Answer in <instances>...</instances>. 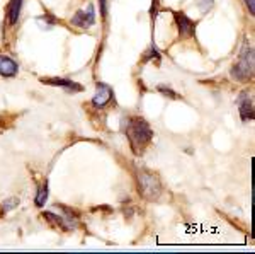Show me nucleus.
Listing matches in <instances>:
<instances>
[{
  "mask_svg": "<svg viewBox=\"0 0 255 254\" xmlns=\"http://www.w3.org/2000/svg\"><path fill=\"white\" fill-rule=\"evenodd\" d=\"M126 135L134 152H141L153 138V130L143 118H129L126 121Z\"/></svg>",
  "mask_w": 255,
  "mask_h": 254,
  "instance_id": "1",
  "label": "nucleus"
},
{
  "mask_svg": "<svg viewBox=\"0 0 255 254\" xmlns=\"http://www.w3.org/2000/svg\"><path fill=\"white\" fill-rule=\"evenodd\" d=\"M254 73V50L249 44V41H245L244 46H242L240 56L235 67L232 68V77L238 82H245L252 77Z\"/></svg>",
  "mask_w": 255,
  "mask_h": 254,
  "instance_id": "2",
  "label": "nucleus"
},
{
  "mask_svg": "<svg viewBox=\"0 0 255 254\" xmlns=\"http://www.w3.org/2000/svg\"><path fill=\"white\" fill-rule=\"evenodd\" d=\"M138 190L146 200L153 202L162 193V184H160V179L153 173L141 171V173H138Z\"/></svg>",
  "mask_w": 255,
  "mask_h": 254,
  "instance_id": "3",
  "label": "nucleus"
},
{
  "mask_svg": "<svg viewBox=\"0 0 255 254\" xmlns=\"http://www.w3.org/2000/svg\"><path fill=\"white\" fill-rule=\"evenodd\" d=\"M72 24L79 27H90L96 24V12H94V5L90 3L87 10H79L72 17Z\"/></svg>",
  "mask_w": 255,
  "mask_h": 254,
  "instance_id": "4",
  "label": "nucleus"
},
{
  "mask_svg": "<svg viewBox=\"0 0 255 254\" xmlns=\"http://www.w3.org/2000/svg\"><path fill=\"white\" fill-rule=\"evenodd\" d=\"M238 111H240V116L244 121L254 120V101L249 96V92H242L240 97H238Z\"/></svg>",
  "mask_w": 255,
  "mask_h": 254,
  "instance_id": "5",
  "label": "nucleus"
},
{
  "mask_svg": "<svg viewBox=\"0 0 255 254\" xmlns=\"http://www.w3.org/2000/svg\"><path fill=\"white\" fill-rule=\"evenodd\" d=\"M113 99V89L109 87L108 84H97V92L96 96L92 97V104L96 108H104L108 102Z\"/></svg>",
  "mask_w": 255,
  "mask_h": 254,
  "instance_id": "6",
  "label": "nucleus"
},
{
  "mask_svg": "<svg viewBox=\"0 0 255 254\" xmlns=\"http://www.w3.org/2000/svg\"><path fill=\"white\" fill-rule=\"evenodd\" d=\"M175 20H177V26H179L180 36H184V38H191V36L194 34V22H192L186 14H182V12L179 14V12H177Z\"/></svg>",
  "mask_w": 255,
  "mask_h": 254,
  "instance_id": "7",
  "label": "nucleus"
},
{
  "mask_svg": "<svg viewBox=\"0 0 255 254\" xmlns=\"http://www.w3.org/2000/svg\"><path fill=\"white\" fill-rule=\"evenodd\" d=\"M17 63L5 55H0V75L2 77H14L17 75Z\"/></svg>",
  "mask_w": 255,
  "mask_h": 254,
  "instance_id": "8",
  "label": "nucleus"
},
{
  "mask_svg": "<svg viewBox=\"0 0 255 254\" xmlns=\"http://www.w3.org/2000/svg\"><path fill=\"white\" fill-rule=\"evenodd\" d=\"M41 82H43V84H48V85H60V87L67 89V91H75V92L82 91V85L75 84L72 79H41Z\"/></svg>",
  "mask_w": 255,
  "mask_h": 254,
  "instance_id": "9",
  "label": "nucleus"
},
{
  "mask_svg": "<svg viewBox=\"0 0 255 254\" xmlns=\"http://www.w3.org/2000/svg\"><path fill=\"white\" fill-rule=\"evenodd\" d=\"M24 0H10L9 5H7V20H9L10 26H15L20 15V9H22Z\"/></svg>",
  "mask_w": 255,
  "mask_h": 254,
  "instance_id": "10",
  "label": "nucleus"
},
{
  "mask_svg": "<svg viewBox=\"0 0 255 254\" xmlns=\"http://www.w3.org/2000/svg\"><path fill=\"white\" fill-rule=\"evenodd\" d=\"M46 198H48V184L44 183L38 190V195H36V207H43Z\"/></svg>",
  "mask_w": 255,
  "mask_h": 254,
  "instance_id": "11",
  "label": "nucleus"
},
{
  "mask_svg": "<svg viewBox=\"0 0 255 254\" xmlns=\"http://www.w3.org/2000/svg\"><path fill=\"white\" fill-rule=\"evenodd\" d=\"M196 7L199 9L201 12H208L213 9V5H215V0H194Z\"/></svg>",
  "mask_w": 255,
  "mask_h": 254,
  "instance_id": "12",
  "label": "nucleus"
},
{
  "mask_svg": "<svg viewBox=\"0 0 255 254\" xmlns=\"http://www.w3.org/2000/svg\"><path fill=\"white\" fill-rule=\"evenodd\" d=\"M17 205H19V200H17V198L7 200L5 205H3V214H5V212H9V210H12L14 207H17Z\"/></svg>",
  "mask_w": 255,
  "mask_h": 254,
  "instance_id": "13",
  "label": "nucleus"
},
{
  "mask_svg": "<svg viewBox=\"0 0 255 254\" xmlns=\"http://www.w3.org/2000/svg\"><path fill=\"white\" fill-rule=\"evenodd\" d=\"M158 91H162V94H165V96H170V97H174V99H177V94H174V91L172 89H168V87H165V85H160L158 87Z\"/></svg>",
  "mask_w": 255,
  "mask_h": 254,
  "instance_id": "14",
  "label": "nucleus"
},
{
  "mask_svg": "<svg viewBox=\"0 0 255 254\" xmlns=\"http://www.w3.org/2000/svg\"><path fill=\"white\" fill-rule=\"evenodd\" d=\"M101 2V14H102V17H106L108 15V2L106 0H99Z\"/></svg>",
  "mask_w": 255,
  "mask_h": 254,
  "instance_id": "15",
  "label": "nucleus"
},
{
  "mask_svg": "<svg viewBox=\"0 0 255 254\" xmlns=\"http://www.w3.org/2000/svg\"><path fill=\"white\" fill-rule=\"evenodd\" d=\"M245 3H247V7H249L250 14H254L255 12V0H245Z\"/></svg>",
  "mask_w": 255,
  "mask_h": 254,
  "instance_id": "16",
  "label": "nucleus"
}]
</instances>
